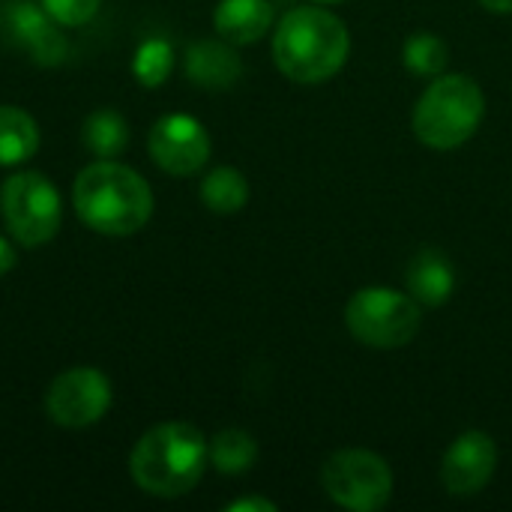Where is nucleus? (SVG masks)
<instances>
[{
  "instance_id": "nucleus-22",
  "label": "nucleus",
  "mask_w": 512,
  "mask_h": 512,
  "mask_svg": "<svg viewBox=\"0 0 512 512\" xmlns=\"http://www.w3.org/2000/svg\"><path fill=\"white\" fill-rule=\"evenodd\" d=\"M225 510L228 512H276L279 507H276L273 501H267V498H240V501L228 504Z\"/></svg>"
},
{
  "instance_id": "nucleus-7",
  "label": "nucleus",
  "mask_w": 512,
  "mask_h": 512,
  "mask_svg": "<svg viewBox=\"0 0 512 512\" xmlns=\"http://www.w3.org/2000/svg\"><path fill=\"white\" fill-rule=\"evenodd\" d=\"M0 213L9 228V234L33 249L48 243L60 231L63 219V204L48 177L39 171H21L6 177L0 189Z\"/></svg>"
},
{
  "instance_id": "nucleus-17",
  "label": "nucleus",
  "mask_w": 512,
  "mask_h": 512,
  "mask_svg": "<svg viewBox=\"0 0 512 512\" xmlns=\"http://www.w3.org/2000/svg\"><path fill=\"white\" fill-rule=\"evenodd\" d=\"M84 147L99 159H114L129 144V126L117 111H93L81 129Z\"/></svg>"
},
{
  "instance_id": "nucleus-1",
  "label": "nucleus",
  "mask_w": 512,
  "mask_h": 512,
  "mask_svg": "<svg viewBox=\"0 0 512 512\" xmlns=\"http://www.w3.org/2000/svg\"><path fill=\"white\" fill-rule=\"evenodd\" d=\"M351 54L348 24L321 3L285 12L273 33V60L297 84H324L342 72Z\"/></svg>"
},
{
  "instance_id": "nucleus-11",
  "label": "nucleus",
  "mask_w": 512,
  "mask_h": 512,
  "mask_svg": "<svg viewBox=\"0 0 512 512\" xmlns=\"http://www.w3.org/2000/svg\"><path fill=\"white\" fill-rule=\"evenodd\" d=\"M498 468V447L492 435L471 429L462 432L441 459V483L450 495L468 498L483 492Z\"/></svg>"
},
{
  "instance_id": "nucleus-19",
  "label": "nucleus",
  "mask_w": 512,
  "mask_h": 512,
  "mask_svg": "<svg viewBox=\"0 0 512 512\" xmlns=\"http://www.w3.org/2000/svg\"><path fill=\"white\" fill-rule=\"evenodd\" d=\"M402 60H405V69L417 78H435L447 69V60H450V48L441 36L429 33V30H417L405 39V48H402Z\"/></svg>"
},
{
  "instance_id": "nucleus-12",
  "label": "nucleus",
  "mask_w": 512,
  "mask_h": 512,
  "mask_svg": "<svg viewBox=\"0 0 512 512\" xmlns=\"http://www.w3.org/2000/svg\"><path fill=\"white\" fill-rule=\"evenodd\" d=\"M408 294L426 306V309H438L444 306L453 291H456V270L450 264V258L441 249H420L411 264H408Z\"/></svg>"
},
{
  "instance_id": "nucleus-24",
  "label": "nucleus",
  "mask_w": 512,
  "mask_h": 512,
  "mask_svg": "<svg viewBox=\"0 0 512 512\" xmlns=\"http://www.w3.org/2000/svg\"><path fill=\"white\" fill-rule=\"evenodd\" d=\"M480 6L495 12V15H510L512 12V0H480Z\"/></svg>"
},
{
  "instance_id": "nucleus-13",
  "label": "nucleus",
  "mask_w": 512,
  "mask_h": 512,
  "mask_svg": "<svg viewBox=\"0 0 512 512\" xmlns=\"http://www.w3.org/2000/svg\"><path fill=\"white\" fill-rule=\"evenodd\" d=\"M213 24L225 42L252 45L273 27V6L270 0H219Z\"/></svg>"
},
{
  "instance_id": "nucleus-3",
  "label": "nucleus",
  "mask_w": 512,
  "mask_h": 512,
  "mask_svg": "<svg viewBox=\"0 0 512 512\" xmlns=\"http://www.w3.org/2000/svg\"><path fill=\"white\" fill-rule=\"evenodd\" d=\"M210 462L207 438L189 423H162L132 450L129 471L138 489L156 498H180L198 486Z\"/></svg>"
},
{
  "instance_id": "nucleus-9",
  "label": "nucleus",
  "mask_w": 512,
  "mask_h": 512,
  "mask_svg": "<svg viewBox=\"0 0 512 512\" xmlns=\"http://www.w3.org/2000/svg\"><path fill=\"white\" fill-rule=\"evenodd\" d=\"M147 144L153 162L174 177H189L201 171L210 159V135L204 123L189 114L159 117L150 129Z\"/></svg>"
},
{
  "instance_id": "nucleus-5",
  "label": "nucleus",
  "mask_w": 512,
  "mask_h": 512,
  "mask_svg": "<svg viewBox=\"0 0 512 512\" xmlns=\"http://www.w3.org/2000/svg\"><path fill=\"white\" fill-rule=\"evenodd\" d=\"M423 312L411 294L372 285L360 288L345 306V327L348 333L375 351H396L414 342L420 333Z\"/></svg>"
},
{
  "instance_id": "nucleus-25",
  "label": "nucleus",
  "mask_w": 512,
  "mask_h": 512,
  "mask_svg": "<svg viewBox=\"0 0 512 512\" xmlns=\"http://www.w3.org/2000/svg\"><path fill=\"white\" fill-rule=\"evenodd\" d=\"M312 3H321V6H333V3H342V0H312Z\"/></svg>"
},
{
  "instance_id": "nucleus-4",
  "label": "nucleus",
  "mask_w": 512,
  "mask_h": 512,
  "mask_svg": "<svg viewBox=\"0 0 512 512\" xmlns=\"http://www.w3.org/2000/svg\"><path fill=\"white\" fill-rule=\"evenodd\" d=\"M486 117L483 87L471 75H435L414 105L411 129L432 150H456L471 141Z\"/></svg>"
},
{
  "instance_id": "nucleus-15",
  "label": "nucleus",
  "mask_w": 512,
  "mask_h": 512,
  "mask_svg": "<svg viewBox=\"0 0 512 512\" xmlns=\"http://www.w3.org/2000/svg\"><path fill=\"white\" fill-rule=\"evenodd\" d=\"M36 150H39L36 120L15 105H0V165H21L33 159Z\"/></svg>"
},
{
  "instance_id": "nucleus-16",
  "label": "nucleus",
  "mask_w": 512,
  "mask_h": 512,
  "mask_svg": "<svg viewBox=\"0 0 512 512\" xmlns=\"http://www.w3.org/2000/svg\"><path fill=\"white\" fill-rule=\"evenodd\" d=\"M201 201L213 213H237L249 201V183L231 165L213 168L201 183Z\"/></svg>"
},
{
  "instance_id": "nucleus-23",
  "label": "nucleus",
  "mask_w": 512,
  "mask_h": 512,
  "mask_svg": "<svg viewBox=\"0 0 512 512\" xmlns=\"http://www.w3.org/2000/svg\"><path fill=\"white\" fill-rule=\"evenodd\" d=\"M15 267V249L6 237H0V276H6Z\"/></svg>"
},
{
  "instance_id": "nucleus-18",
  "label": "nucleus",
  "mask_w": 512,
  "mask_h": 512,
  "mask_svg": "<svg viewBox=\"0 0 512 512\" xmlns=\"http://www.w3.org/2000/svg\"><path fill=\"white\" fill-rule=\"evenodd\" d=\"M255 459H258V444L243 429H225L210 444V462L219 474L228 477L246 474L255 465Z\"/></svg>"
},
{
  "instance_id": "nucleus-8",
  "label": "nucleus",
  "mask_w": 512,
  "mask_h": 512,
  "mask_svg": "<svg viewBox=\"0 0 512 512\" xmlns=\"http://www.w3.org/2000/svg\"><path fill=\"white\" fill-rule=\"evenodd\" d=\"M111 405V384L99 369L78 366L54 378L45 393L48 417L63 429H84L105 417Z\"/></svg>"
},
{
  "instance_id": "nucleus-2",
  "label": "nucleus",
  "mask_w": 512,
  "mask_h": 512,
  "mask_svg": "<svg viewBox=\"0 0 512 512\" xmlns=\"http://www.w3.org/2000/svg\"><path fill=\"white\" fill-rule=\"evenodd\" d=\"M72 201L78 219L108 237L141 231L153 213V192L147 180L114 159L90 162L75 180Z\"/></svg>"
},
{
  "instance_id": "nucleus-10",
  "label": "nucleus",
  "mask_w": 512,
  "mask_h": 512,
  "mask_svg": "<svg viewBox=\"0 0 512 512\" xmlns=\"http://www.w3.org/2000/svg\"><path fill=\"white\" fill-rule=\"evenodd\" d=\"M0 27H3V36L21 51H27L39 66H57L63 63L69 51L63 33L57 30V21L45 12L42 3H33V0L3 3Z\"/></svg>"
},
{
  "instance_id": "nucleus-21",
  "label": "nucleus",
  "mask_w": 512,
  "mask_h": 512,
  "mask_svg": "<svg viewBox=\"0 0 512 512\" xmlns=\"http://www.w3.org/2000/svg\"><path fill=\"white\" fill-rule=\"evenodd\" d=\"M99 3L102 0H42L45 12L57 24H63V27H81V24H87L96 15Z\"/></svg>"
},
{
  "instance_id": "nucleus-20",
  "label": "nucleus",
  "mask_w": 512,
  "mask_h": 512,
  "mask_svg": "<svg viewBox=\"0 0 512 512\" xmlns=\"http://www.w3.org/2000/svg\"><path fill=\"white\" fill-rule=\"evenodd\" d=\"M171 66H174V48L162 36L144 39L132 60V72H135L138 84H144V87H159L171 75Z\"/></svg>"
},
{
  "instance_id": "nucleus-6",
  "label": "nucleus",
  "mask_w": 512,
  "mask_h": 512,
  "mask_svg": "<svg viewBox=\"0 0 512 512\" xmlns=\"http://www.w3.org/2000/svg\"><path fill=\"white\" fill-rule=\"evenodd\" d=\"M321 486L342 510L378 512L393 498V471L372 450H339L324 462Z\"/></svg>"
},
{
  "instance_id": "nucleus-14",
  "label": "nucleus",
  "mask_w": 512,
  "mask_h": 512,
  "mask_svg": "<svg viewBox=\"0 0 512 512\" xmlns=\"http://www.w3.org/2000/svg\"><path fill=\"white\" fill-rule=\"evenodd\" d=\"M243 72V63L237 57V51L231 48V42H195L186 54V75L207 90H225L231 87Z\"/></svg>"
}]
</instances>
